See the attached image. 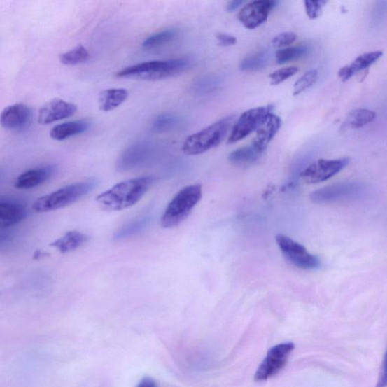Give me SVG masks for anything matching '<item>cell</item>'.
I'll return each instance as SVG.
<instances>
[{
    "label": "cell",
    "instance_id": "ab89813d",
    "mask_svg": "<svg viewBox=\"0 0 387 387\" xmlns=\"http://www.w3.org/2000/svg\"><path fill=\"white\" fill-rule=\"evenodd\" d=\"M3 174L2 171H0V181H1V178H3Z\"/></svg>",
    "mask_w": 387,
    "mask_h": 387
},
{
    "label": "cell",
    "instance_id": "d4e9b609",
    "mask_svg": "<svg viewBox=\"0 0 387 387\" xmlns=\"http://www.w3.org/2000/svg\"><path fill=\"white\" fill-rule=\"evenodd\" d=\"M269 60L267 52H260L243 59L239 69L245 72H257L265 69Z\"/></svg>",
    "mask_w": 387,
    "mask_h": 387
},
{
    "label": "cell",
    "instance_id": "3957f363",
    "mask_svg": "<svg viewBox=\"0 0 387 387\" xmlns=\"http://www.w3.org/2000/svg\"><path fill=\"white\" fill-rule=\"evenodd\" d=\"M202 197V186L200 184L182 188L167 206L160 220L162 227L171 229L181 225L190 216Z\"/></svg>",
    "mask_w": 387,
    "mask_h": 387
},
{
    "label": "cell",
    "instance_id": "4316f807",
    "mask_svg": "<svg viewBox=\"0 0 387 387\" xmlns=\"http://www.w3.org/2000/svg\"><path fill=\"white\" fill-rule=\"evenodd\" d=\"M181 124V118L172 114H165L155 118L152 128L155 133L164 134L177 128Z\"/></svg>",
    "mask_w": 387,
    "mask_h": 387
},
{
    "label": "cell",
    "instance_id": "e0dca14e",
    "mask_svg": "<svg viewBox=\"0 0 387 387\" xmlns=\"http://www.w3.org/2000/svg\"><path fill=\"white\" fill-rule=\"evenodd\" d=\"M281 124V118L272 113L256 131L252 145L264 153L271 141L278 134Z\"/></svg>",
    "mask_w": 387,
    "mask_h": 387
},
{
    "label": "cell",
    "instance_id": "277c9868",
    "mask_svg": "<svg viewBox=\"0 0 387 387\" xmlns=\"http://www.w3.org/2000/svg\"><path fill=\"white\" fill-rule=\"evenodd\" d=\"M97 185L96 179H89V181L65 186L39 198L34 202V209L38 213H47L64 209L89 195Z\"/></svg>",
    "mask_w": 387,
    "mask_h": 387
},
{
    "label": "cell",
    "instance_id": "ba28073f",
    "mask_svg": "<svg viewBox=\"0 0 387 387\" xmlns=\"http://www.w3.org/2000/svg\"><path fill=\"white\" fill-rule=\"evenodd\" d=\"M276 242L281 252L292 265L306 270L316 269L320 267L319 258L294 239L284 234H279Z\"/></svg>",
    "mask_w": 387,
    "mask_h": 387
},
{
    "label": "cell",
    "instance_id": "52a82bcc",
    "mask_svg": "<svg viewBox=\"0 0 387 387\" xmlns=\"http://www.w3.org/2000/svg\"><path fill=\"white\" fill-rule=\"evenodd\" d=\"M272 113L271 106L258 107L244 111L234 125L228 139L229 144L238 143L250 136L263 124Z\"/></svg>",
    "mask_w": 387,
    "mask_h": 387
},
{
    "label": "cell",
    "instance_id": "f1b7e54d",
    "mask_svg": "<svg viewBox=\"0 0 387 387\" xmlns=\"http://www.w3.org/2000/svg\"><path fill=\"white\" fill-rule=\"evenodd\" d=\"M176 34L175 30H164L147 37L143 45L146 49L157 48V47L173 41L176 38Z\"/></svg>",
    "mask_w": 387,
    "mask_h": 387
},
{
    "label": "cell",
    "instance_id": "603a6c76",
    "mask_svg": "<svg viewBox=\"0 0 387 387\" xmlns=\"http://www.w3.org/2000/svg\"><path fill=\"white\" fill-rule=\"evenodd\" d=\"M150 218L145 216L140 218L131 221L118 230L113 236L115 241H124L135 237L137 234L143 232L149 225Z\"/></svg>",
    "mask_w": 387,
    "mask_h": 387
},
{
    "label": "cell",
    "instance_id": "484cf974",
    "mask_svg": "<svg viewBox=\"0 0 387 387\" xmlns=\"http://www.w3.org/2000/svg\"><path fill=\"white\" fill-rule=\"evenodd\" d=\"M90 59V54L86 47L78 45L74 49L62 54L60 62L65 65H76L87 62Z\"/></svg>",
    "mask_w": 387,
    "mask_h": 387
},
{
    "label": "cell",
    "instance_id": "5bb4252c",
    "mask_svg": "<svg viewBox=\"0 0 387 387\" xmlns=\"http://www.w3.org/2000/svg\"><path fill=\"white\" fill-rule=\"evenodd\" d=\"M78 111L74 104L60 99H54L40 109L38 121L41 125H47L52 122L69 118Z\"/></svg>",
    "mask_w": 387,
    "mask_h": 387
},
{
    "label": "cell",
    "instance_id": "4dcf8cb0",
    "mask_svg": "<svg viewBox=\"0 0 387 387\" xmlns=\"http://www.w3.org/2000/svg\"><path fill=\"white\" fill-rule=\"evenodd\" d=\"M218 87V80L213 76L204 77L197 80L192 86V91L197 97L209 95Z\"/></svg>",
    "mask_w": 387,
    "mask_h": 387
},
{
    "label": "cell",
    "instance_id": "5b68a950",
    "mask_svg": "<svg viewBox=\"0 0 387 387\" xmlns=\"http://www.w3.org/2000/svg\"><path fill=\"white\" fill-rule=\"evenodd\" d=\"M233 117L225 118L188 136L183 146L186 155H199L220 145L232 124Z\"/></svg>",
    "mask_w": 387,
    "mask_h": 387
},
{
    "label": "cell",
    "instance_id": "74e56055",
    "mask_svg": "<svg viewBox=\"0 0 387 387\" xmlns=\"http://www.w3.org/2000/svg\"><path fill=\"white\" fill-rule=\"evenodd\" d=\"M381 379L379 380V387H384L386 384V364L385 361L384 362L382 370H381Z\"/></svg>",
    "mask_w": 387,
    "mask_h": 387
},
{
    "label": "cell",
    "instance_id": "1f68e13d",
    "mask_svg": "<svg viewBox=\"0 0 387 387\" xmlns=\"http://www.w3.org/2000/svg\"><path fill=\"white\" fill-rule=\"evenodd\" d=\"M298 71V68L295 67V66L279 69L269 75L270 83L273 86H276V85H279L293 76H295Z\"/></svg>",
    "mask_w": 387,
    "mask_h": 387
},
{
    "label": "cell",
    "instance_id": "2e32d148",
    "mask_svg": "<svg viewBox=\"0 0 387 387\" xmlns=\"http://www.w3.org/2000/svg\"><path fill=\"white\" fill-rule=\"evenodd\" d=\"M57 171L56 165L30 169L16 178L15 186L20 190H30L48 181Z\"/></svg>",
    "mask_w": 387,
    "mask_h": 387
},
{
    "label": "cell",
    "instance_id": "6da1fadb",
    "mask_svg": "<svg viewBox=\"0 0 387 387\" xmlns=\"http://www.w3.org/2000/svg\"><path fill=\"white\" fill-rule=\"evenodd\" d=\"M154 176H143L121 182L102 192L97 202L104 211H120L136 204L156 182Z\"/></svg>",
    "mask_w": 387,
    "mask_h": 387
},
{
    "label": "cell",
    "instance_id": "7a4b0ae2",
    "mask_svg": "<svg viewBox=\"0 0 387 387\" xmlns=\"http://www.w3.org/2000/svg\"><path fill=\"white\" fill-rule=\"evenodd\" d=\"M192 64L193 61L190 58L146 62L120 71L117 73V77L150 81L160 80L175 77L190 69Z\"/></svg>",
    "mask_w": 387,
    "mask_h": 387
},
{
    "label": "cell",
    "instance_id": "30bf717a",
    "mask_svg": "<svg viewBox=\"0 0 387 387\" xmlns=\"http://www.w3.org/2000/svg\"><path fill=\"white\" fill-rule=\"evenodd\" d=\"M347 157L337 159H319L306 167L300 174L306 184L323 183L342 172L349 164Z\"/></svg>",
    "mask_w": 387,
    "mask_h": 387
},
{
    "label": "cell",
    "instance_id": "836d02e7",
    "mask_svg": "<svg viewBox=\"0 0 387 387\" xmlns=\"http://www.w3.org/2000/svg\"><path fill=\"white\" fill-rule=\"evenodd\" d=\"M297 38V36L295 33L284 32L276 36L272 43L276 48H284V47L294 43Z\"/></svg>",
    "mask_w": 387,
    "mask_h": 387
},
{
    "label": "cell",
    "instance_id": "d590c367",
    "mask_svg": "<svg viewBox=\"0 0 387 387\" xmlns=\"http://www.w3.org/2000/svg\"><path fill=\"white\" fill-rule=\"evenodd\" d=\"M136 387H159V386L152 377H146L141 379Z\"/></svg>",
    "mask_w": 387,
    "mask_h": 387
},
{
    "label": "cell",
    "instance_id": "ac0fdd59",
    "mask_svg": "<svg viewBox=\"0 0 387 387\" xmlns=\"http://www.w3.org/2000/svg\"><path fill=\"white\" fill-rule=\"evenodd\" d=\"M383 52L374 51L364 53L357 57L351 64L344 66L338 71V77L343 82L351 79L355 74L364 71L382 57Z\"/></svg>",
    "mask_w": 387,
    "mask_h": 387
},
{
    "label": "cell",
    "instance_id": "d6a6232c",
    "mask_svg": "<svg viewBox=\"0 0 387 387\" xmlns=\"http://www.w3.org/2000/svg\"><path fill=\"white\" fill-rule=\"evenodd\" d=\"M327 1H305L306 13L311 20H317L322 14L323 9L327 4Z\"/></svg>",
    "mask_w": 387,
    "mask_h": 387
},
{
    "label": "cell",
    "instance_id": "4fadbf2b",
    "mask_svg": "<svg viewBox=\"0 0 387 387\" xmlns=\"http://www.w3.org/2000/svg\"><path fill=\"white\" fill-rule=\"evenodd\" d=\"M26 205L15 197L0 196V230L11 227L27 216Z\"/></svg>",
    "mask_w": 387,
    "mask_h": 387
},
{
    "label": "cell",
    "instance_id": "f35d334b",
    "mask_svg": "<svg viewBox=\"0 0 387 387\" xmlns=\"http://www.w3.org/2000/svg\"><path fill=\"white\" fill-rule=\"evenodd\" d=\"M11 235L6 232H0V245L7 242L10 240Z\"/></svg>",
    "mask_w": 387,
    "mask_h": 387
},
{
    "label": "cell",
    "instance_id": "7402d4cb",
    "mask_svg": "<svg viewBox=\"0 0 387 387\" xmlns=\"http://www.w3.org/2000/svg\"><path fill=\"white\" fill-rule=\"evenodd\" d=\"M262 154L260 150L251 145L233 150L229 156V160L235 166L247 167L256 163Z\"/></svg>",
    "mask_w": 387,
    "mask_h": 387
},
{
    "label": "cell",
    "instance_id": "e575fe53",
    "mask_svg": "<svg viewBox=\"0 0 387 387\" xmlns=\"http://www.w3.org/2000/svg\"><path fill=\"white\" fill-rule=\"evenodd\" d=\"M216 38L217 41H218L219 44L223 46H231L235 45L236 43H237V39H236V37L225 33L216 34Z\"/></svg>",
    "mask_w": 387,
    "mask_h": 387
},
{
    "label": "cell",
    "instance_id": "8992f818",
    "mask_svg": "<svg viewBox=\"0 0 387 387\" xmlns=\"http://www.w3.org/2000/svg\"><path fill=\"white\" fill-rule=\"evenodd\" d=\"M158 153L157 145L150 141H141L132 145L118 157V171L127 172L148 165L154 162Z\"/></svg>",
    "mask_w": 387,
    "mask_h": 387
},
{
    "label": "cell",
    "instance_id": "9c48e42d",
    "mask_svg": "<svg viewBox=\"0 0 387 387\" xmlns=\"http://www.w3.org/2000/svg\"><path fill=\"white\" fill-rule=\"evenodd\" d=\"M294 349L295 344L291 342L279 344L271 348L255 374V381H267L279 374L286 365Z\"/></svg>",
    "mask_w": 387,
    "mask_h": 387
},
{
    "label": "cell",
    "instance_id": "cb8c5ba5",
    "mask_svg": "<svg viewBox=\"0 0 387 387\" xmlns=\"http://www.w3.org/2000/svg\"><path fill=\"white\" fill-rule=\"evenodd\" d=\"M376 118V113L372 110L360 108L352 111L344 122L345 128L358 129L370 125Z\"/></svg>",
    "mask_w": 387,
    "mask_h": 387
},
{
    "label": "cell",
    "instance_id": "d6986e66",
    "mask_svg": "<svg viewBox=\"0 0 387 387\" xmlns=\"http://www.w3.org/2000/svg\"><path fill=\"white\" fill-rule=\"evenodd\" d=\"M90 127V124L87 120L66 122L53 127L50 131V136L54 140L63 141L83 134Z\"/></svg>",
    "mask_w": 387,
    "mask_h": 387
},
{
    "label": "cell",
    "instance_id": "ffe728a7",
    "mask_svg": "<svg viewBox=\"0 0 387 387\" xmlns=\"http://www.w3.org/2000/svg\"><path fill=\"white\" fill-rule=\"evenodd\" d=\"M128 97V91L125 89L104 90L99 95V108L106 112L115 110L125 103Z\"/></svg>",
    "mask_w": 387,
    "mask_h": 387
},
{
    "label": "cell",
    "instance_id": "f546056e",
    "mask_svg": "<svg viewBox=\"0 0 387 387\" xmlns=\"http://www.w3.org/2000/svg\"><path fill=\"white\" fill-rule=\"evenodd\" d=\"M318 79V72L317 70H310L306 72L303 76H301L294 85V91L293 95L295 97L300 95V93L311 88L316 83Z\"/></svg>",
    "mask_w": 387,
    "mask_h": 387
},
{
    "label": "cell",
    "instance_id": "9a60e30c",
    "mask_svg": "<svg viewBox=\"0 0 387 387\" xmlns=\"http://www.w3.org/2000/svg\"><path fill=\"white\" fill-rule=\"evenodd\" d=\"M31 120V108L21 103L8 106L0 115V124L9 130H22L29 126Z\"/></svg>",
    "mask_w": 387,
    "mask_h": 387
},
{
    "label": "cell",
    "instance_id": "83f0119b",
    "mask_svg": "<svg viewBox=\"0 0 387 387\" xmlns=\"http://www.w3.org/2000/svg\"><path fill=\"white\" fill-rule=\"evenodd\" d=\"M307 51V47L303 45L280 49L276 52V61L279 64H284L304 57Z\"/></svg>",
    "mask_w": 387,
    "mask_h": 387
},
{
    "label": "cell",
    "instance_id": "44dd1931",
    "mask_svg": "<svg viewBox=\"0 0 387 387\" xmlns=\"http://www.w3.org/2000/svg\"><path fill=\"white\" fill-rule=\"evenodd\" d=\"M89 240L88 236L78 231H71L66 233L62 237L50 245L57 248L61 253H65L77 250L86 244Z\"/></svg>",
    "mask_w": 387,
    "mask_h": 387
},
{
    "label": "cell",
    "instance_id": "7c38bea8",
    "mask_svg": "<svg viewBox=\"0 0 387 387\" xmlns=\"http://www.w3.org/2000/svg\"><path fill=\"white\" fill-rule=\"evenodd\" d=\"M277 2L272 0H258L245 5L239 13V20L248 30L256 29L265 23Z\"/></svg>",
    "mask_w": 387,
    "mask_h": 387
},
{
    "label": "cell",
    "instance_id": "8d00e7d4",
    "mask_svg": "<svg viewBox=\"0 0 387 387\" xmlns=\"http://www.w3.org/2000/svg\"><path fill=\"white\" fill-rule=\"evenodd\" d=\"M244 3L245 2L242 1V0H234V1L229 2L227 6H226V10L229 13H232Z\"/></svg>",
    "mask_w": 387,
    "mask_h": 387
},
{
    "label": "cell",
    "instance_id": "8fae6325",
    "mask_svg": "<svg viewBox=\"0 0 387 387\" xmlns=\"http://www.w3.org/2000/svg\"><path fill=\"white\" fill-rule=\"evenodd\" d=\"M364 192L362 184L342 183L321 188L311 195V199L316 204L342 202L356 199Z\"/></svg>",
    "mask_w": 387,
    "mask_h": 387
}]
</instances>
